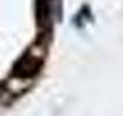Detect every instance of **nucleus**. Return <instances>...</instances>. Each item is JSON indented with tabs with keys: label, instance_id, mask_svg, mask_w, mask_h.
I'll list each match as a JSON object with an SVG mask.
<instances>
[{
	"label": "nucleus",
	"instance_id": "f03ea898",
	"mask_svg": "<svg viewBox=\"0 0 123 116\" xmlns=\"http://www.w3.org/2000/svg\"><path fill=\"white\" fill-rule=\"evenodd\" d=\"M48 3L46 0H38L37 2V19H38V23L43 25L48 20V15H49V9H48Z\"/></svg>",
	"mask_w": 123,
	"mask_h": 116
},
{
	"label": "nucleus",
	"instance_id": "f257e3e1",
	"mask_svg": "<svg viewBox=\"0 0 123 116\" xmlns=\"http://www.w3.org/2000/svg\"><path fill=\"white\" fill-rule=\"evenodd\" d=\"M42 67V59L32 54H25L20 60H17V64L14 65L12 74L17 79H29V77L36 76L38 70Z\"/></svg>",
	"mask_w": 123,
	"mask_h": 116
}]
</instances>
